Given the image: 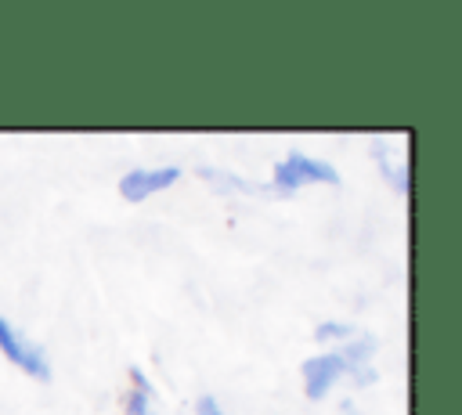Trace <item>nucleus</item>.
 I'll return each mask as SVG.
<instances>
[{
    "label": "nucleus",
    "mask_w": 462,
    "mask_h": 415,
    "mask_svg": "<svg viewBox=\"0 0 462 415\" xmlns=\"http://www.w3.org/2000/svg\"><path fill=\"white\" fill-rule=\"evenodd\" d=\"M199 415H224V411L217 408V401H213V397H202V401H199Z\"/></svg>",
    "instance_id": "nucleus-7"
},
{
    "label": "nucleus",
    "mask_w": 462,
    "mask_h": 415,
    "mask_svg": "<svg viewBox=\"0 0 462 415\" xmlns=\"http://www.w3.org/2000/svg\"><path fill=\"white\" fill-rule=\"evenodd\" d=\"M177 177H180V170H177V166H159V170H130V173L119 180V195H123L126 202H144L148 195H155V191L170 188Z\"/></svg>",
    "instance_id": "nucleus-4"
},
{
    "label": "nucleus",
    "mask_w": 462,
    "mask_h": 415,
    "mask_svg": "<svg viewBox=\"0 0 462 415\" xmlns=\"http://www.w3.org/2000/svg\"><path fill=\"white\" fill-rule=\"evenodd\" d=\"M130 379H134V386L126 393V415H155V390L144 379V372L130 368Z\"/></svg>",
    "instance_id": "nucleus-5"
},
{
    "label": "nucleus",
    "mask_w": 462,
    "mask_h": 415,
    "mask_svg": "<svg viewBox=\"0 0 462 415\" xmlns=\"http://www.w3.org/2000/svg\"><path fill=\"white\" fill-rule=\"evenodd\" d=\"M0 350H4V357L11 364H18L22 372H29L32 379H51V364H47L43 350L36 343H29L4 314H0Z\"/></svg>",
    "instance_id": "nucleus-3"
},
{
    "label": "nucleus",
    "mask_w": 462,
    "mask_h": 415,
    "mask_svg": "<svg viewBox=\"0 0 462 415\" xmlns=\"http://www.w3.org/2000/svg\"><path fill=\"white\" fill-rule=\"evenodd\" d=\"M357 328L350 325V321H321L318 328H314V339L318 343H332V339H350Z\"/></svg>",
    "instance_id": "nucleus-6"
},
{
    "label": "nucleus",
    "mask_w": 462,
    "mask_h": 415,
    "mask_svg": "<svg viewBox=\"0 0 462 415\" xmlns=\"http://www.w3.org/2000/svg\"><path fill=\"white\" fill-rule=\"evenodd\" d=\"M372 354H375V339H372V336H361V339H357V343H350V346L343 343L339 350H328V354L307 357V361H303V390H307V397H310V401H321L343 372L357 375V383H361V386L375 383V372L365 364Z\"/></svg>",
    "instance_id": "nucleus-1"
},
{
    "label": "nucleus",
    "mask_w": 462,
    "mask_h": 415,
    "mask_svg": "<svg viewBox=\"0 0 462 415\" xmlns=\"http://www.w3.org/2000/svg\"><path fill=\"white\" fill-rule=\"evenodd\" d=\"M267 184L274 188V195H292L303 184H339V173H336V166H328L321 159H310L303 152H289L282 162H274V177Z\"/></svg>",
    "instance_id": "nucleus-2"
}]
</instances>
